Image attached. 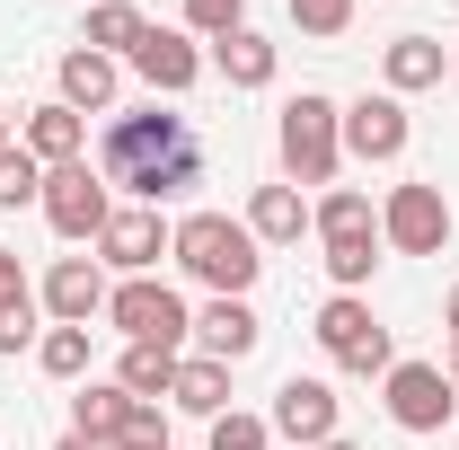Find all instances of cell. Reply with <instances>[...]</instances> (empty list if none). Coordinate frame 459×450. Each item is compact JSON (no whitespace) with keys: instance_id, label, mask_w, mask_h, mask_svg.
<instances>
[{"instance_id":"cell-1","label":"cell","mask_w":459,"mask_h":450,"mask_svg":"<svg viewBox=\"0 0 459 450\" xmlns=\"http://www.w3.org/2000/svg\"><path fill=\"white\" fill-rule=\"evenodd\" d=\"M98 177L160 212V203H177V195L204 186V142H195L186 115L133 107V115H115V124H107V142H98Z\"/></svg>"},{"instance_id":"cell-2","label":"cell","mask_w":459,"mask_h":450,"mask_svg":"<svg viewBox=\"0 0 459 450\" xmlns=\"http://www.w3.org/2000/svg\"><path fill=\"white\" fill-rule=\"evenodd\" d=\"M169 256L204 282L212 300H247V282H256V265H265V256H256V229L230 221V212H186L177 238H169Z\"/></svg>"},{"instance_id":"cell-3","label":"cell","mask_w":459,"mask_h":450,"mask_svg":"<svg viewBox=\"0 0 459 450\" xmlns=\"http://www.w3.org/2000/svg\"><path fill=\"white\" fill-rule=\"evenodd\" d=\"M274 151H283L291 186H336V169H344V107L318 98V89H300L283 107V124H274Z\"/></svg>"},{"instance_id":"cell-4","label":"cell","mask_w":459,"mask_h":450,"mask_svg":"<svg viewBox=\"0 0 459 450\" xmlns=\"http://www.w3.org/2000/svg\"><path fill=\"white\" fill-rule=\"evenodd\" d=\"M318 344H327L336 371H362V380H389V362H398V344H389V327L371 318L362 291H336V300L318 309Z\"/></svg>"},{"instance_id":"cell-5","label":"cell","mask_w":459,"mask_h":450,"mask_svg":"<svg viewBox=\"0 0 459 450\" xmlns=\"http://www.w3.org/2000/svg\"><path fill=\"white\" fill-rule=\"evenodd\" d=\"M107 318H115V336H124V344H169V353H177V344L195 336V309H186L160 274L115 282V291H107Z\"/></svg>"},{"instance_id":"cell-6","label":"cell","mask_w":459,"mask_h":450,"mask_svg":"<svg viewBox=\"0 0 459 450\" xmlns=\"http://www.w3.org/2000/svg\"><path fill=\"white\" fill-rule=\"evenodd\" d=\"M45 221H54V238H98V229L115 221V186L89 160H71V169H45Z\"/></svg>"},{"instance_id":"cell-7","label":"cell","mask_w":459,"mask_h":450,"mask_svg":"<svg viewBox=\"0 0 459 450\" xmlns=\"http://www.w3.org/2000/svg\"><path fill=\"white\" fill-rule=\"evenodd\" d=\"M380 238H389L398 256H442V247H451V203H442V186H424V177L389 186V203H380Z\"/></svg>"},{"instance_id":"cell-8","label":"cell","mask_w":459,"mask_h":450,"mask_svg":"<svg viewBox=\"0 0 459 450\" xmlns=\"http://www.w3.org/2000/svg\"><path fill=\"white\" fill-rule=\"evenodd\" d=\"M380 389H389V424H398V433H442L459 415V389H451L442 362H389Z\"/></svg>"},{"instance_id":"cell-9","label":"cell","mask_w":459,"mask_h":450,"mask_svg":"<svg viewBox=\"0 0 459 450\" xmlns=\"http://www.w3.org/2000/svg\"><path fill=\"white\" fill-rule=\"evenodd\" d=\"M169 238L177 229L160 221V212H151V203H124V212H115L107 229H98V265H107V274H151V265H160V256H169Z\"/></svg>"},{"instance_id":"cell-10","label":"cell","mask_w":459,"mask_h":450,"mask_svg":"<svg viewBox=\"0 0 459 450\" xmlns=\"http://www.w3.org/2000/svg\"><path fill=\"white\" fill-rule=\"evenodd\" d=\"M406 133H415V124H406V98H389V89L344 107V151H353L362 169H389V160H406Z\"/></svg>"},{"instance_id":"cell-11","label":"cell","mask_w":459,"mask_h":450,"mask_svg":"<svg viewBox=\"0 0 459 450\" xmlns=\"http://www.w3.org/2000/svg\"><path fill=\"white\" fill-rule=\"evenodd\" d=\"M107 265L98 256H54V274H45V309H54V327H89V318H107Z\"/></svg>"},{"instance_id":"cell-12","label":"cell","mask_w":459,"mask_h":450,"mask_svg":"<svg viewBox=\"0 0 459 450\" xmlns=\"http://www.w3.org/2000/svg\"><path fill=\"white\" fill-rule=\"evenodd\" d=\"M265 424H274V442H309V450L336 442V389L327 380H283Z\"/></svg>"},{"instance_id":"cell-13","label":"cell","mask_w":459,"mask_h":450,"mask_svg":"<svg viewBox=\"0 0 459 450\" xmlns=\"http://www.w3.org/2000/svg\"><path fill=\"white\" fill-rule=\"evenodd\" d=\"M133 71L160 89V98H186L195 80H204V54H195V36H177V27H142V45H133Z\"/></svg>"},{"instance_id":"cell-14","label":"cell","mask_w":459,"mask_h":450,"mask_svg":"<svg viewBox=\"0 0 459 450\" xmlns=\"http://www.w3.org/2000/svg\"><path fill=\"white\" fill-rule=\"evenodd\" d=\"M18 142H27L45 169H71V160H89V115L54 98V107H36V115H27V133H18Z\"/></svg>"},{"instance_id":"cell-15","label":"cell","mask_w":459,"mask_h":450,"mask_svg":"<svg viewBox=\"0 0 459 450\" xmlns=\"http://www.w3.org/2000/svg\"><path fill=\"white\" fill-rule=\"evenodd\" d=\"M256 336H265V327H256V309H247V300H212V309H195V344H204L212 362H247Z\"/></svg>"},{"instance_id":"cell-16","label":"cell","mask_w":459,"mask_h":450,"mask_svg":"<svg viewBox=\"0 0 459 450\" xmlns=\"http://www.w3.org/2000/svg\"><path fill=\"white\" fill-rule=\"evenodd\" d=\"M238 221L256 229V247H291V238L309 229V203H300V186H256Z\"/></svg>"},{"instance_id":"cell-17","label":"cell","mask_w":459,"mask_h":450,"mask_svg":"<svg viewBox=\"0 0 459 450\" xmlns=\"http://www.w3.org/2000/svg\"><path fill=\"white\" fill-rule=\"evenodd\" d=\"M380 80H389V98L442 89V36H398V45L380 54Z\"/></svg>"},{"instance_id":"cell-18","label":"cell","mask_w":459,"mask_h":450,"mask_svg":"<svg viewBox=\"0 0 459 450\" xmlns=\"http://www.w3.org/2000/svg\"><path fill=\"white\" fill-rule=\"evenodd\" d=\"M54 80H62V107H80V115H107L115 107V62L89 54V45H71Z\"/></svg>"},{"instance_id":"cell-19","label":"cell","mask_w":459,"mask_h":450,"mask_svg":"<svg viewBox=\"0 0 459 450\" xmlns=\"http://www.w3.org/2000/svg\"><path fill=\"white\" fill-rule=\"evenodd\" d=\"M169 406H186V415H230V362H212V353H186L177 362V389H169Z\"/></svg>"},{"instance_id":"cell-20","label":"cell","mask_w":459,"mask_h":450,"mask_svg":"<svg viewBox=\"0 0 459 450\" xmlns=\"http://www.w3.org/2000/svg\"><path fill=\"white\" fill-rule=\"evenodd\" d=\"M212 62H221V80H230V89H274V71H283V54H274L256 27L221 36V45H212Z\"/></svg>"},{"instance_id":"cell-21","label":"cell","mask_w":459,"mask_h":450,"mask_svg":"<svg viewBox=\"0 0 459 450\" xmlns=\"http://www.w3.org/2000/svg\"><path fill=\"white\" fill-rule=\"evenodd\" d=\"M177 362H186V353H169V344H124V362H115V389L160 406V397L177 389Z\"/></svg>"},{"instance_id":"cell-22","label":"cell","mask_w":459,"mask_h":450,"mask_svg":"<svg viewBox=\"0 0 459 450\" xmlns=\"http://www.w3.org/2000/svg\"><path fill=\"white\" fill-rule=\"evenodd\" d=\"M124 415H133V397L115 389V380H80V397H71V433L115 442V433H124Z\"/></svg>"},{"instance_id":"cell-23","label":"cell","mask_w":459,"mask_h":450,"mask_svg":"<svg viewBox=\"0 0 459 450\" xmlns=\"http://www.w3.org/2000/svg\"><path fill=\"white\" fill-rule=\"evenodd\" d=\"M309 229H318V238H371L380 212H371V195H362V186H327V195H318V212H309Z\"/></svg>"},{"instance_id":"cell-24","label":"cell","mask_w":459,"mask_h":450,"mask_svg":"<svg viewBox=\"0 0 459 450\" xmlns=\"http://www.w3.org/2000/svg\"><path fill=\"white\" fill-rule=\"evenodd\" d=\"M142 27H151V18H142L133 0H98V9H89V36H80V45L115 62V54H133V45H142Z\"/></svg>"},{"instance_id":"cell-25","label":"cell","mask_w":459,"mask_h":450,"mask_svg":"<svg viewBox=\"0 0 459 450\" xmlns=\"http://www.w3.org/2000/svg\"><path fill=\"white\" fill-rule=\"evenodd\" d=\"M18 203H45V160H36L27 142L0 151V212H18Z\"/></svg>"},{"instance_id":"cell-26","label":"cell","mask_w":459,"mask_h":450,"mask_svg":"<svg viewBox=\"0 0 459 450\" xmlns=\"http://www.w3.org/2000/svg\"><path fill=\"white\" fill-rule=\"evenodd\" d=\"M327 274H336V291H362L380 274V229L371 238H327Z\"/></svg>"},{"instance_id":"cell-27","label":"cell","mask_w":459,"mask_h":450,"mask_svg":"<svg viewBox=\"0 0 459 450\" xmlns=\"http://www.w3.org/2000/svg\"><path fill=\"white\" fill-rule=\"evenodd\" d=\"M36 362H45L54 380H89V327H45V336H36Z\"/></svg>"},{"instance_id":"cell-28","label":"cell","mask_w":459,"mask_h":450,"mask_svg":"<svg viewBox=\"0 0 459 450\" xmlns=\"http://www.w3.org/2000/svg\"><path fill=\"white\" fill-rule=\"evenodd\" d=\"M204 450H274V424L230 406V415H212V442H204Z\"/></svg>"},{"instance_id":"cell-29","label":"cell","mask_w":459,"mask_h":450,"mask_svg":"<svg viewBox=\"0 0 459 450\" xmlns=\"http://www.w3.org/2000/svg\"><path fill=\"white\" fill-rule=\"evenodd\" d=\"M115 450H169V406L133 397V415H124V433H115Z\"/></svg>"},{"instance_id":"cell-30","label":"cell","mask_w":459,"mask_h":450,"mask_svg":"<svg viewBox=\"0 0 459 450\" xmlns=\"http://www.w3.org/2000/svg\"><path fill=\"white\" fill-rule=\"evenodd\" d=\"M186 27L221 45V36H238V27H247V0H186Z\"/></svg>"},{"instance_id":"cell-31","label":"cell","mask_w":459,"mask_h":450,"mask_svg":"<svg viewBox=\"0 0 459 450\" xmlns=\"http://www.w3.org/2000/svg\"><path fill=\"white\" fill-rule=\"evenodd\" d=\"M291 27L300 36H344L353 27V0H291Z\"/></svg>"},{"instance_id":"cell-32","label":"cell","mask_w":459,"mask_h":450,"mask_svg":"<svg viewBox=\"0 0 459 450\" xmlns=\"http://www.w3.org/2000/svg\"><path fill=\"white\" fill-rule=\"evenodd\" d=\"M27 344H36V300L0 309V362H9V353H27Z\"/></svg>"},{"instance_id":"cell-33","label":"cell","mask_w":459,"mask_h":450,"mask_svg":"<svg viewBox=\"0 0 459 450\" xmlns=\"http://www.w3.org/2000/svg\"><path fill=\"white\" fill-rule=\"evenodd\" d=\"M18 300H36V291H27V274H18V256L0 247V309H18Z\"/></svg>"},{"instance_id":"cell-34","label":"cell","mask_w":459,"mask_h":450,"mask_svg":"<svg viewBox=\"0 0 459 450\" xmlns=\"http://www.w3.org/2000/svg\"><path fill=\"white\" fill-rule=\"evenodd\" d=\"M442 327H451V344H459V282H451V300H442Z\"/></svg>"},{"instance_id":"cell-35","label":"cell","mask_w":459,"mask_h":450,"mask_svg":"<svg viewBox=\"0 0 459 450\" xmlns=\"http://www.w3.org/2000/svg\"><path fill=\"white\" fill-rule=\"evenodd\" d=\"M54 450H115V442H89V433H62Z\"/></svg>"},{"instance_id":"cell-36","label":"cell","mask_w":459,"mask_h":450,"mask_svg":"<svg viewBox=\"0 0 459 450\" xmlns=\"http://www.w3.org/2000/svg\"><path fill=\"white\" fill-rule=\"evenodd\" d=\"M0 151H9V107H0Z\"/></svg>"},{"instance_id":"cell-37","label":"cell","mask_w":459,"mask_h":450,"mask_svg":"<svg viewBox=\"0 0 459 450\" xmlns=\"http://www.w3.org/2000/svg\"><path fill=\"white\" fill-rule=\"evenodd\" d=\"M451 389H459V344H451Z\"/></svg>"},{"instance_id":"cell-38","label":"cell","mask_w":459,"mask_h":450,"mask_svg":"<svg viewBox=\"0 0 459 450\" xmlns=\"http://www.w3.org/2000/svg\"><path fill=\"white\" fill-rule=\"evenodd\" d=\"M318 450H353V442H344V433H336V442H318Z\"/></svg>"},{"instance_id":"cell-39","label":"cell","mask_w":459,"mask_h":450,"mask_svg":"<svg viewBox=\"0 0 459 450\" xmlns=\"http://www.w3.org/2000/svg\"><path fill=\"white\" fill-rule=\"evenodd\" d=\"M451 80H459V54H451Z\"/></svg>"}]
</instances>
